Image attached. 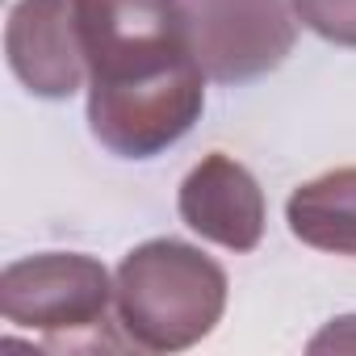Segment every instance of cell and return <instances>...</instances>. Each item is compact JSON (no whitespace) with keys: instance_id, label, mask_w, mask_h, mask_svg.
<instances>
[{"instance_id":"obj_2","label":"cell","mask_w":356,"mask_h":356,"mask_svg":"<svg viewBox=\"0 0 356 356\" xmlns=\"http://www.w3.org/2000/svg\"><path fill=\"white\" fill-rule=\"evenodd\" d=\"M227 273L185 239H147L113 273V314L122 339L143 352H185L202 343L227 310Z\"/></svg>"},{"instance_id":"obj_4","label":"cell","mask_w":356,"mask_h":356,"mask_svg":"<svg viewBox=\"0 0 356 356\" xmlns=\"http://www.w3.org/2000/svg\"><path fill=\"white\" fill-rule=\"evenodd\" d=\"M193 51L214 84L277 72L298 42L293 0H181Z\"/></svg>"},{"instance_id":"obj_3","label":"cell","mask_w":356,"mask_h":356,"mask_svg":"<svg viewBox=\"0 0 356 356\" xmlns=\"http://www.w3.org/2000/svg\"><path fill=\"white\" fill-rule=\"evenodd\" d=\"M113 277L84 252H38L0 273V314L13 327L47 335L63 348H118L109 339Z\"/></svg>"},{"instance_id":"obj_5","label":"cell","mask_w":356,"mask_h":356,"mask_svg":"<svg viewBox=\"0 0 356 356\" xmlns=\"http://www.w3.org/2000/svg\"><path fill=\"white\" fill-rule=\"evenodd\" d=\"M5 55L26 92L67 101L88 80L80 0H17L5 26Z\"/></svg>"},{"instance_id":"obj_7","label":"cell","mask_w":356,"mask_h":356,"mask_svg":"<svg viewBox=\"0 0 356 356\" xmlns=\"http://www.w3.org/2000/svg\"><path fill=\"white\" fill-rule=\"evenodd\" d=\"M285 222L306 248L356 260V168H335L298 185L285 202Z\"/></svg>"},{"instance_id":"obj_6","label":"cell","mask_w":356,"mask_h":356,"mask_svg":"<svg viewBox=\"0 0 356 356\" xmlns=\"http://www.w3.org/2000/svg\"><path fill=\"white\" fill-rule=\"evenodd\" d=\"M176 210L193 235L227 252H256L264 239V189L235 155L222 151H210L189 168L176 193Z\"/></svg>"},{"instance_id":"obj_8","label":"cell","mask_w":356,"mask_h":356,"mask_svg":"<svg viewBox=\"0 0 356 356\" xmlns=\"http://www.w3.org/2000/svg\"><path fill=\"white\" fill-rule=\"evenodd\" d=\"M293 13L323 42L356 51V0H293Z\"/></svg>"},{"instance_id":"obj_1","label":"cell","mask_w":356,"mask_h":356,"mask_svg":"<svg viewBox=\"0 0 356 356\" xmlns=\"http://www.w3.org/2000/svg\"><path fill=\"white\" fill-rule=\"evenodd\" d=\"M88 130L122 159H155L206 109V67L181 0H80Z\"/></svg>"}]
</instances>
